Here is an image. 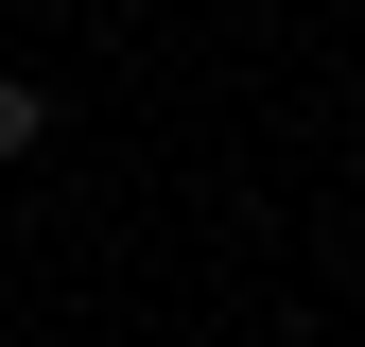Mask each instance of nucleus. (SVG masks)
Returning <instances> with one entry per match:
<instances>
[{"label":"nucleus","mask_w":365,"mask_h":347,"mask_svg":"<svg viewBox=\"0 0 365 347\" xmlns=\"http://www.w3.org/2000/svg\"><path fill=\"white\" fill-rule=\"evenodd\" d=\"M18 139H35V87H0V156H18Z\"/></svg>","instance_id":"obj_1"}]
</instances>
